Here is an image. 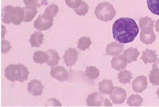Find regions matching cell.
Here are the masks:
<instances>
[{"mask_svg": "<svg viewBox=\"0 0 159 107\" xmlns=\"http://www.w3.org/2000/svg\"><path fill=\"white\" fill-rule=\"evenodd\" d=\"M86 102L89 106H101L102 105L104 106H112L109 100L104 99L100 93L97 92L90 94L86 100Z\"/></svg>", "mask_w": 159, "mask_h": 107, "instance_id": "277c9868", "label": "cell"}, {"mask_svg": "<svg viewBox=\"0 0 159 107\" xmlns=\"http://www.w3.org/2000/svg\"><path fill=\"white\" fill-rule=\"evenodd\" d=\"M50 75L52 78L57 79L59 81H64L69 79V73L64 66L59 65L55 67H51Z\"/></svg>", "mask_w": 159, "mask_h": 107, "instance_id": "52a82bcc", "label": "cell"}, {"mask_svg": "<svg viewBox=\"0 0 159 107\" xmlns=\"http://www.w3.org/2000/svg\"><path fill=\"white\" fill-rule=\"evenodd\" d=\"M112 32L114 39L121 44L131 43L139 34V27L131 18L122 17L113 24Z\"/></svg>", "mask_w": 159, "mask_h": 107, "instance_id": "6da1fadb", "label": "cell"}, {"mask_svg": "<svg viewBox=\"0 0 159 107\" xmlns=\"http://www.w3.org/2000/svg\"><path fill=\"white\" fill-rule=\"evenodd\" d=\"M156 39V35L153 31L150 32H140V40L142 43L145 45H151L155 42Z\"/></svg>", "mask_w": 159, "mask_h": 107, "instance_id": "ac0fdd59", "label": "cell"}, {"mask_svg": "<svg viewBox=\"0 0 159 107\" xmlns=\"http://www.w3.org/2000/svg\"><path fill=\"white\" fill-rule=\"evenodd\" d=\"M59 12V6L56 4H52L47 6L43 15L49 19H54Z\"/></svg>", "mask_w": 159, "mask_h": 107, "instance_id": "7402d4cb", "label": "cell"}, {"mask_svg": "<svg viewBox=\"0 0 159 107\" xmlns=\"http://www.w3.org/2000/svg\"><path fill=\"white\" fill-rule=\"evenodd\" d=\"M139 54L140 53L137 48H133L131 47L124 51L123 55L127 59V62L130 63L132 62H136L137 60Z\"/></svg>", "mask_w": 159, "mask_h": 107, "instance_id": "2e32d148", "label": "cell"}, {"mask_svg": "<svg viewBox=\"0 0 159 107\" xmlns=\"http://www.w3.org/2000/svg\"><path fill=\"white\" fill-rule=\"evenodd\" d=\"M54 23V19H49L43 14L39 15L34 22V28L39 31L49 29Z\"/></svg>", "mask_w": 159, "mask_h": 107, "instance_id": "5b68a950", "label": "cell"}, {"mask_svg": "<svg viewBox=\"0 0 159 107\" xmlns=\"http://www.w3.org/2000/svg\"><path fill=\"white\" fill-rule=\"evenodd\" d=\"M143 101V98L138 95H132L127 99V105L130 106H140Z\"/></svg>", "mask_w": 159, "mask_h": 107, "instance_id": "d4e9b609", "label": "cell"}, {"mask_svg": "<svg viewBox=\"0 0 159 107\" xmlns=\"http://www.w3.org/2000/svg\"><path fill=\"white\" fill-rule=\"evenodd\" d=\"M124 46L117 42L110 43L106 48V53L110 56H117L120 54L124 50Z\"/></svg>", "mask_w": 159, "mask_h": 107, "instance_id": "4fadbf2b", "label": "cell"}, {"mask_svg": "<svg viewBox=\"0 0 159 107\" xmlns=\"http://www.w3.org/2000/svg\"><path fill=\"white\" fill-rule=\"evenodd\" d=\"M89 5L84 1H82V4L78 8L75 9V11L77 15L80 16L85 15L89 11Z\"/></svg>", "mask_w": 159, "mask_h": 107, "instance_id": "4dcf8cb0", "label": "cell"}, {"mask_svg": "<svg viewBox=\"0 0 159 107\" xmlns=\"http://www.w3.org/2000/svg\"><path fill=\"white\" fill-rule=\"evenodd\" d=\"M16 8L17 10V17L16 20L13 22V24L17 25L20 24L21 22L24 20L25 13L23 8H21L20 6H16Z\"/></svg>", "mask_w": 159, "mask_h": 107, "instance_id": "f546056e", "label": "cell"}, {"mask_svg": "<svg viewBox=\"0 0 159 107\" xmlns=\"http://www.w3.org/2000/svg\"><path fill=\"white\" fill-rule=\"evenodd\" d=\"M155 27V29H156V31L158 32H159V19H158V20L156 21Z\"/></svg>", "mask_w": 159, "mask_h": 107, "instance_id": "d590c367", "label": "cell"}, {"mask_svg": "<svg viewBox=\"0 0 159 107\" xmlns=\"http://www.w3.org/2000/svg\"><path fill=\"white\" fill-rule=\"evenodd\" d=\"M63 59L66 65L69 66H73L78 61V53L76 49L70 48L65 51Z\"/></svg>", "mask_w": 159, "mask_h": 107, "instance_id": "9c48e42d", "label": "cell"}, {"mask_svg": "<svg viewBox=\"0 0 159 107\" xmlns=\"http://www.w3.org/2000/svg\"><path fill=\"white\" fill-rule=\"evenodd\" d=\"M156 94H157V95L158 96V98L159 99V88L157 89V91H156Z\"/></svg>", "mask_w": 159, "mask_h": 107, "instance_id": "8d00e7d4", "label": "cell"}, {"mask_svg": "<svg viewBox=\"0 0 159 107\" xmlns=\"http://www.w3.org/2000/svg\"><path fill=\"white\" fill-rule=\"evenodd\" d=\"M139 24L141 31L148 32L153 31L154 21L148 17L141 18L139 21Z\"/></svg>", "mask_w": 159, "mask_h": 107, "instance_id": "5bb4252c", "label": "cell"}, {"mask_svg": "<svg viewBox=\"0 0 159 107\" xmlns=\"http://www.w3.org/2000/svg\"><path fill=\"white\" fill-rule=\"evenodd\" d=\"M65 2L69 7L75 9L80 6L82 0H65Z\"/></svg>", "mask_w": 159, "mask_h": 107, "instance_id": "d6a6232c", "label": "cell"}, {"mask_svg": "<svg viewBox=\"0 0 159 107\" xmlns=\"http://www.w3.org/2000/svg\"><path fill=\"white\" fill-rule=\"evenodd\" d=\"M85 74L89 79L91 80H94L99 77V71L94 66H90L86 68Z\"/></svg>", "mask_w": 159, "mask_h": 107, "instance_id": "cb8c5ba5", "label": "cell"}, {"mask_svg": "<svg viewBox=\"0 0 159 107\" xmlns=\"http://www.w3.org/2000/svg\"><path fill=\"white\" fill-rule=\"evenodd\" d=\"M157 57V55L156 54V51L149 49H146L143 52V55L141 58V59L144 62V64L147 65L148 63H151L154 62Z\"/></svg>", "mask_w": 159, "mask_h": 107, "instance_id": "e0dca14e", "label": "cell"}, {"mask_svg": "<svg viewBox=\"0 0 159 107\" xmlns=\"http://www.w3.org/2000/svg\"><path fill=\"white\" fill-rule=\"evenodd\" d=\"M152 68L157 69L159 70V58L156 59V60L154 62V63L152 65Z\"/></svg>", "mask_w": 159, "mask_h": 107, "instance_id": "e575fe53", "label": "cell"}, {"mask_svg": "<svg viewBox=\"0 0 159 107\" xmlns=\"http://www.w3.org/2000/svg\"><path fill=\"white\" fill-rule=\"evenodd\" d=\"M147 5L152 13L159 16V0H147Z\"/></svg>", "mask_w": 159, "mask_h": 107, "instance_id": "83f0119b", "label": "cell"}, {"mask_svg": "<svg viewBox=\"0 0 159 107\" xmlns=\"http://www.w3.org/2000/svg\"><path fill=\"white\" fill-rule=\"evenodd\" d=\"M127 97V92L122 88L115 87L113 92L110 96V99L114 104L119 105L123 103Z\"/></svg>", "mask_w": 159, "mask_h": 107, "instance_id": "ba28073f", "label": "cell"}, {"mask_svg": "<svg viewBox=\"0 0 159 107\" xmlns=\"http://www.w3.org/2000/svg\"><path fill=\"white\" fill-rule=\"evenodd\" d=\"M148 86L147 78L144 75L137 77L132 83V89L136 92L141 93L147 89Z\"/></svg>", "mask_w": 159, "mask_h": 107, "instance_id": "30bf717a", "label": "cell"}, {"mask_svg": "<svg viewBox=\"0 0 159 107\" xmlns=\"http://www.w3.org/2000/svg\"><path fill=\"white\" fill-rule=\"evenodd\" d=\"M44 89V86L42 84L40 81L38 80H33L28 84V92L34 96H38L42 95Z\"/></svg>", "mask_w": 159, "mask_h": 107, "instance_id": "8fae6325", "label": "cell"}, {"mask_svg": "<svg viewBox=\"0 0 159 107\" xmlns=\"http://www.w3.org/2000/svg\"><path fill=\"white\" fill-rule=\"evenodd\" d=\"M111 62L112 68L118 71L124 70L126 67L128 63L127 59L123 55L114 57L112 58Z\"/></svg>", "mask_w": 159, "mask_h": 107, "instance_id": "7c38bea8", "label": "cell"}, {"mask_svg": "<svg viewBox=\"0 0 159 107\" xmlns=\"http://www.w3.org/2000/svg\"><path fill=\"white\" fill-rule=\"evenodd\" d=\"M2 21L5 24L14 22L17 17V10L16 7L11 5L5 6L2 12Z\"/></svg>", "mask_w": 159, "mask_h": 107, "instance_id": "8992f818", "label": "cell"}, {"mask_svg": "<svg viewBox=\"0 0 159 107\" xmlns=\"http://www.w3.org/2000/svg\"><path fill=\"white\" fill-rule=\"evenodd\" d=\"M132 77H132V73L127 70L120 71V73L118 74V79L119 80V82L122 84L129 83Z\"/></svg>", "mask_w": 159, "mask_h": 107, "instance_id": "603a6c76", "label": "cell"}, {"mask_svg": "<svg viewBox=\"0 0 159 107\" xmlns=\"http://www.w3.org/2000/svg\"><path fill=\"white\" fill-rule=\"evenodd\" d=\"M49 60V56L47 52L42 51H37L33 55V60L35 63L43 64L47 63Z\"/></svg>", "mask_w": 159, "mask_h": 107, "instance_id": "ffe728a7", "label": "cell"}, {"mask_svg": "<svg viewBox=\"0 0 159 107\" xmlns=\"http://www.w3.org/2000/svg\"><path fill=\"white\" fill-rule=\"evenodd\" d=\"M25 13V17H24V22H31L36 16V13L38 12L37 9L30 8L28 7H24L23 8Z\"/></svg>", "mask_w": 159, "mask_h": 107, "instance_id": "4316f807", "label": "cell"}, {"mask_svg": "<svg viewBox=\"0 0 159 107\" xmlns=\"http://www.w3.org/2000/svg\"><path fill=\"white\" fill-rule=\"evenodd\" d=\"M95 15L101 21H111L115 17L116 10L113 5L108 2H103L96 7Z\"/></svg>", "mask_w": 159, "mask_h": 107, "instance_id": "3957f363", "label": "cell"}, {"mask_svg": "<svg viewBox=\"0 0 159 107\" xmlns=\"http://www.w3.org/2000/svg\"><path fill=\"white\" fill-rule=\"evenodd\" d=\"M150 82L153 86H159V70L153 68L149 75Z\"/></svg>", "mask_w": 159, "mask_h": 107, "instance_id": "f1b7e54d", "label": "cell"}, {"mask_svg": "<svg viewBox=\"0 0 159 107\" xmlns=\"http://www.w3.org/2000/svg\"><path fill=\"white\" fill-rule=\"evenodd\" d=\"M92 45V41L90 37H82L79 39L77 43L78 48L82 51H85L86 49H89L90 46Z\"/></svg>", "mask_w": 159, "mask_h": 107, "instance_id": "484cf974", "label": "cell"}, {"mask_svg": "<svg viewBox=\"0 0 159 107\" xmlns=\"http://www.w3.org/2000/svg\"><path fill=\"white\" fill-rule=\"evenodd\" d=\"M44 40V35L41 32H34L31 36L30 39L32 48L39 47L42 45Z\"/></svg>", "mask_w": 159, "mask_h": 107, "instance_id": "d6986e66", "label": "cell"}, {"mask_svg": "<svg viewBox=\"0 0 159 107\" xmlns=\"http://www.w3.org/2000/svg\"><path fill=\"white\" fill-rule=\"evenodd\" d=\"M39 0H24V3L26 7L37 9L41 6V4L39 3Z\"/></svg>", "mask_w": 159, "mask_h": 107, "instance_id": "1f68e13d", "label": "cell"}, {"mask_svg": "<svg viewBox=\"0 0 159 107\" xmlns=\"http://www.w3.org/2000/svg\"><path fill=\"white\" fill-rule=\"evenodd\" d=\"M5 77L10 81L23 83L28 79L30 72L28 68L21 63L9 65L5 69Z\"/></svg>", "mask_w": 159, "mask_h": 107, "instance_id": "7a4b0ae2", "label": "cell"}, {"mask_svg": "<svg viewBox=\"0 0 159 107\" xmlns=\"http://www.w3.org/2000/svg\"><path fill=\"white\" fill-rule=\"evenodd\" d=\"M11 49V46L10 45V43L8 42L5 40H2V53H6L9 51V50Z\"/></svg>", "mask_w": 159, "mask_h": 107, "instance_id": "836d02e7", "label": "cell"}, {"mask_svg": "<svg viewBox=\"0 0 159 107\" xmlns=\"http://www.w3.org/2000/svg\"><path fill=\"white\" fill-rule=\"evenodd\" d=\"M115 87L111 80L104 79L99 83V90L104 95H111Z\"/></svg>", "mask_w": 159, "mask_h": 107, "instance_id": "9a60e30c", "label": "cell"}, {"mask_svg": "<svg viewBox=\"0 0 159 107\" xmlns=\"http://www.w3.org/2000/svg\"><path fill=\"white\" fill-rule=\"evenodd\" d=\"M47 53L49 56V60L47 63V65L52 66L57 65L60 60V57L58 53L54 49H48Z\"/></svg>", "mask_w": 159, "mask_h": 107, "instance_id": "44dd1931", "label": "cell"}]
</instances>
